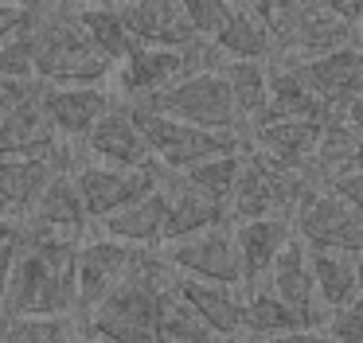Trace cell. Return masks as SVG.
I'll return each instance as SVG.
<instances>
[{
    "mask_svg": "<svg viewBox=\"0 0 363 343\" xmlns=\"http://www.w3.org/2000/svg\"><path fill=\"white\" fill-rule=\"evenodd\" d=\"M32 226V218H28ZM79 246L82 242L43 234L32 226L28 246L12 265L9 288L0 300V320H74L79 316Z\"/></svg>",
    "mask_w": 363,
    "mask_h": 343,
    "instance_id": "1",
    "label": "cell"
},
{
    "mask_svg": "<svg viewBox=\"0 0 363 343\" xmlns=\"http://www.w3.org/2000/svg\"><path fill=\"white\" fill-rule=\"evenodd\" d=\"M176 273L160 249H145L137 269L98 308L79 316V335L102 343H157V320Z\"/></svg>",
    "mask_w": 363,
    "mask_h": 343,
    "instance_id": "2",
    "label": "cell"
},
{
    "mask_svg": "<svg viewBox=\"0 0 363 343\" xmlns=\"http://www.w3.org/2000/svg\"><path fill=\"white\" fill-rule=\"evenodd\" d=\"M35 82L40 86H102L113 62L90 43L79 4H32Z\"/></svg>",
    "mask_w": 363,
    "mask_h": 343,
    "instance_id": "3",
    "label": "cell"
},
{
    "mask_svg": "<svg viewBox=\"0 0 363 343\" xmlns=\"http://www.w3.org/2000/svg\"><path fill=\"white\" fill-rule=\"evenodd\" d=\"M137 106L152 109L160 117H172V121L196 125V129H207V133H238V137H246V125L235 109V94H230L223 70L184 74L180 82L160 90L157 98L137 101Z\"/></svg>",
    "mask_w": 363,
    "mask_h": 343,
    "instance_id": "4",
    "label": "cell"
},
{
    "mask_svg": "<svg viewBox=\"0 0 363 343\" xmlns=\"http://www.w3.org/2000/svg\"><path fill=\"white\" fill-rule=\"evenodd\" d=\"M129 113H133V125L145 137V145H149L152 160L160 168L176 172V176H184L188 168H196L203 160L235 156L246 148V137H238V133H207V129H196V125L160 117L145 106H129Z\"/></svg>",
    "mask_w": 363,
    "mask_h": 343,
    "instance_id": "5",
    "label": "cell"
},
{
    "mask_svg": "<svg viewBox=\"0 0 363 343\" xmlns=\"http://www.w3.org/2000/svg\"><path fill=\"white\" fill-rule=\"evenodd\" d=\"M164 179H168V168H160L157 160H152L149 168L121 172V168L94 164L86 156V160L79 164V172H74V187H79V195H82V207H86L90 223H102V218L141 203L145 195L160 191Z\"/></svg>",
    "mask_w": 363,
    "mask_h": 343,
    "instance_id": "6",
    "label": "cell"
},
{
    "mask_svg": "<svg viewBox=\"0 0 363 343\" xmlns=\"http://www.w3.org/2000/svg\"><path fill=\"white\" fill-rule=\"evenodd\" d=\"M172 273L191 281H207V285H227V288H242V257L235 246V226H219V230H207L199 238L188 242H172V246L160 249Z\"/></svg>",
    "mask_w": 363,
    "mask_h": 343,
    "instance_id": "7",
    "label": "cell"
},
{
    "mask_svg": "<svg viewBox=\"0 0 363 343\" xmlns=\"http://www.w3.org/2000/svg\"><path fill=\"white\" fill-rule=\"evenodd\" d=\"M293 230L308 249H336L363 262V215L344 207L332 191L316 187L293 215Z\"/></svg>",
    "mask_w": 363,
    "mask_h": 343,
    "instance_id": "8",
    "label": "cell"
},
{
    "mask_svg": "<svg viewBox=\"0 0 363 343\" xmlns=\"http://www.w3.org/2000/svg\"><path fill=\"white\" fill-rule=\"evenodd\" d=\"M141 254L145 249L102 238V234L82 242L79 246V316H86L90 308H98V304L137 269Z\"/></svg>",
    "mask_w": 363,
    "mask_h": 343,
    "instance_id": "9",
    "label": "cell"
},
{
    "mask_svg": "<svg viewBox=\"0 0 363 343\" xmlns=\"http://www.w3.org/2000/svg\"><path fill=\"white\" fill-rule=\"evenodd\" d=\"M40 106L67 145H82L98 121L118 106L102 86H40Z\"/></svg>",
    "mask_w": 363,
    "mask_h": 343,
    "instance_id": "10",
    "label": "cell"
},
{
    "mask_svg": "<svg viewBox=\"0 0 363 343\" xmlns=\"http://www.w3.org/2000/svg\"><path fill=\"white\" fill-rule=\"evenodd\" d=\"M133 35L137 47H168V51H188L196 43V28L188 20V8L176 0H133V4H113Z\"/></svg>",
    "mask_w": 363,
    "mask_h": 343,
    "instance_id": "11",
    "label": "cell"
},
{
    "mask_svg": "<svg viewBox=\"0 0 363 343\" xmlns=\"http://www.w3.org/2000/svg\"><path fill=\"white\" fill-rule=\"evenodd\" d=\"M63 148V137L40 106V86L32 98L0 117V160H51Z\"/></svg>",
    "mask_w": 363,
    "mask_h": 343,
    "instance_id": "12",
    "label": "cell"
},
{
    "mask_svg": "<svg viewBox=\"0 0 363 343\" xmlns=\"http://www.w3.org/2000/svg\"><path fill=\"white\" fill-rule=\"evenodd\" d=\"M82 148H86V156L94 164L121 168V172H137V168H149L152 164V152H149V145H145V137L137 133L133 113H129L125 101H118V106L90 129V137L82 140Z\"/></svg>",
    "mask_w": 363,
    "mask_h": 343,
    "instance_id": "13",
    "label": "cell"
},
{
    "mask_svg": "<svg viewBox=\"0 0 363 343\" xmlns=\"http://www.w3.org/2000/svg\"><path fill=\"white\" fill-rule=\"evenodd\" d=\"M324 121H277L246 133V152L277 172H305L316 152Z\"/></svg>",
    "mask_w": 363,
    "mask_h": 343,
    "instance_id": "14",
    "label": "cell"
},
{
    "mask_svg": "<svg viewBox=\"0 0 363 343\" xmlns=\"http://www.w3.org/2000/svg\"><path fill=\"white\" fill-rule=\"evenodd\" d=\"M289 67L301 70V78L308 82V90L324 101L332 117L347 106L352 98L363 94V55L355 47H340L332 55H320V59L308 62H289Z\"/></svg>",
    "mask_w": 363,
    "mask_h": 343,
    "instance_id": "15",
    "label": "cell"
},
{
    "mask_svg": "<svg viewBox=\"0 0 363 343\" xmlns=\"http://www.w3.org/2000/svg\"><path fill=\"white\" fill-rule=\"evenodd\" d=\"M188 74V59L184 51H168V47H137L125 62L118 67V90L125 106L157 98L172 82Z\"/></svg>",
    "mask_w": 363,
    "mask_h": 343,
    "instance_id": "16",
    "label": "cell"
},
{
    "mask_svg": "<svg viewBox=\"0 0 363 343\" xmlns=\"http://www.w3.org/2000/svg\"><path fill=\"white\" fill-rule=\"evenodd\" d=\"M269 288H274V293L281 296L289 308L305 312V316L324 332V324H328V312L320 308V296H316L313 249H308L301 238H293L289 246H285V254L274 262V269H269Z\"/></svg>",
    "mask_w": 363,
    "mask_h": 343,
    "instance_id": "17",
    "label": "cell"
},
{
    "mask_svg": "<svg viewBox=\"0 0 363 343\" xmlns=\"http://www.w3.org/2000/svg\"><path fill=\"white\" fill-rule=\"evenodd\" d=\"M297 238L293 230V218L285 215H269V218H254V223H238L235 226V246L238 257H242V277L250 288L262 285L274 262L285 254V246Z\"/></svg>",
    "mask_w": 363,
    "mask_h": 343,
    "instance_id": "18",
    "label": "cell"
},
{
    "mask_svg": "<svg viewBox=\"0 0 363 343\" xmlns=\"http://www.w3.org/2000/svg\"><path fill=\"white\" fill-rule=\"evenodd\" d=\"M176 296L219 335L223 343L242 335V316H246V296L238 288H227V285H207V281H191V277H180L176 273L172 281Z\"/></svg>",
    "mask_w": 363,
    "mask_h": 343,
    "instance_id": "19",
    "label": "cell"
},
{
    "mask_svg": "<svg viewBox=\"0 0 363 343\" xmlns=\"http://www.w3.org/2000/svg\"><path fill=\"white\" fill-rule=\"evenodd\" d=\"M328 117L332 113L324 109V101L308 90V82L301 78V70L289 67V62H274V67H269V101H266L262 117L250 125V129L277 125V121H328Z\"/></svg>",
    "mask_w": 363,
    "mask_h": 343,
    "instance_id": "20",
    "label": "cell"
},
{
    "mask_svg": "<svg viewBox=\"0 0 363 343\" xmlns=\"http://www.w3.org/2000/svg\"><path fill=\"white\" fill-rule=\"evenodd\" d=\"M168 207H172V195L168 187L145 195L141 203L118 210V215L102 218L98 230L102 238H113V242H125V246H137V249H157L164 242V226H168Z\"/></svg>",
    "mask_w": 363,
    "mask_h": 343,
    "instance_id": "21",
    "label": "cell"
},
{
    "mask_svg": "<svg viewBox=\"0 0 363 343\" xmlns=\"http://www.w3.org/2000/svg\"><path fill=\"white\" fill-rule=\"evenodd\" d=\"M168 195H172V207H168V226H164V246L172 242H188V238H199L207 230H219V226H230V215L227 207L203 199L199 191H191L176 172H168L164 179Z\"/></svg>",
    "mask_w": 363,
    "mask_h": 343,
    "instance_id": "22",
    "label": "cell"
},
{
    "mask_svg": "<svg viewBox=\"0 0 363 343\" xmlns=\"http://www.w3.org/2000/svg\"><path fill=\"white\" fill-rule=\"evenodd\" d=\"M32 226H40L43 234L86 242L90 215H86V207H82V195H79V187H74V176L55 172V179L48 184V191L40 195V203H35V210H32Z\"/></svg>",
    "mask_w": 363,
    "mask_h": 343,
    "instance_id": "23",
    "label": "cell"
},
{
    "mask_svg": "<svg viewBox=\"0 0 363 343\" xmlns=\"http://www.w3.org/2000/svg\"><path fill=\"white\" fill-rule=\"evenodd\" d=\"M211 47L227 62H266L274 55V39L262 20V4H230V16L211 39Z\"/></svg>",
    "mask_w": 363,
    "mask_h": 343,
    "instance_id": "24",
    "label": "cell"
},
{
    "mask_svg": "<svg viewBox=\"0 0 363 343\" xmlns=\"http://www.w3.org/2000/svg\"><path fill=\"white\" fill-rule=\"evenodd\" d=\"M51 179H55L51 160H0V215L16 223L32 218Z\"/></svg>",
    "mask_w": 363,
    "mask_h": 343,
    "instance_id": "25",
    "label": "cell"
},
{
    "mask_svg": "<svg viewBox=\"0 0 363 343\" xmlns=\"http://www.w3.org/2000/svg\"><path fill=\"white\" fill-rule=\"evenodd\" d=\"M316 327L305 312L289 308L274 288L258 285L246 293V316H242V335L246 339H277V335H293V332H308Z\"/></svg>",
    "mask_w": 363,
    "mask_h": 343,
    "instance_id": "26",
    "label": "cell"
},
{
    "mask_svg": "<svg viewBox=\"0 0 363 343\" xmlns=\"http://www.w3.org/2000/svg\"><path fill=\"white\" fill-rule=\"evenodd\" d=\"M313 277L320 308L332 316L359 296V257L336 254V249H313Z\"/></svg>",
    "mask_w": 363,
    "mask_h": 343,
    "instance_id": "27",
    "label": "cell"
},
{
    "mask_svg": "<svg viewBox=\"0 0 363 343\" xmlns=\"http://www.w3.org/2000/svg\"><path fill=\"white\" fill-rule=\"evenodd\" d=\"M79 23L90 35V43H94L113 67H121V62L137 51L133 35L125 31V23H121V16L113 4H79Z\"/></svg>",
    "mask_w": 363,
    "mask_h": 343,
    "instance_id": "28",
    "label": "cell"
},
{
    "mask_svg": "<svg viewBox=\"0 0 363 343\" xmlns=\"http://www.w3.org/2000/svg\"><path fill=\"white\" fill-rule=\"evenodd\" d=\"M223 78H227L230 94H235L238 117H242V125L250 129L269 101V67L266 62H227V67H223Z\"/></svg>",
    "mask_w": 363,
    "mask_h": 343,
    "instance_id": "29",
    "label": "cell"
},
{
    "mask_svg": "<svg viewBox=\"0 0 363 343\" xmlns=\"http://www.w3.org/2000/svg\"><path fill=\"white\" fill-rule=\"evenodd\" d=\"M238 176H242V152L203 160V164H196V168H188L180 179L191 187V191L203 195V199H211V203H219V207H227L230 195H235Z\"/></svg>",
    "mask_w": 363,
    "mask_h": 343,
    "instance_id": "30",
    "label": "cell"
},
{
    "mask_svg": "<svg viewBox=\"0 0 363 343\" xmlns=\"http://www.w3.org/2000/svg\"><path fill=\"white\" fill-rule=\"evenodd\" d=\"M157 343H223V339L176 296V288H168L157 320Z\"/></svg>",
    "mask_w": 363,
    "mask_h": 343,
    "instance_id": "31",
    "label": "cell"
},
{
    "mask_svg": "<svg viewBox=\"0 0 363 343\" xmlns=\"http://www.w3.org/2000/svg\"><path fill=\"white\" fill-rule=\"evenodd\" d=\"M0 339L4 343H74L79 339V324L74 320H48V316L0 320Z\"/></svg>",
    "mask_w": 363,
    "mask_h": 343,
    "instance_id": "32",
    "label": "cell"
},
{
    "mask_svg": "<svg viewBox=\"0 0 363 343\" xmlns=\"http://www.w3.org/2000/svg\"><path fill=\"white\" fill-rule=\"evenodd\" d=\"M0 78L9 82H35V39H32V23L20 35H12L9 43H0Z\"/></svg>",
    "mask_w": 363,
    "mask_h": 343,
    "instance_id": "33",
    "label": "cell"
},
{
    "mask_svg": "<svg viewBox=\"0 0 363 343\" xmlns=\"http://www.w3.org/2000/svg\"><path fill=\"white\" fill-rule=\"evenodd\" d=\"M184 8H188L191 28H196V39H207V43L219 35V28L227 23V16H230L227 0H188Z\"/></svg>",
    "mask_w": 363,
    "mask_h": 343,
    "instance_id": "34",
    "label": "cell"
},
{
    "mask_svg": "<svg viewBox=\"0 0 363 343\" xmlns=\"http://www.w3.org/2000/svg\"><path fill=\"white\" fill-rule=\"evenodd\" d=\"M324 335L332 343H363V293L347 308L332 312L328 324H324Z\"/></svg>",
    "mask_w": 363,
    "mask_h": 343,
    "instance_id": "35",
    "label": "cell"
},
{
    "mask_svg": "<svg viewBox=\"0 0 363 343\" xmlns=\"http://www.w3.org/2000/svg\"><path fill=\"white\" fill-rule=\"evenodd\" d=\"M328 191L336 195L344 207H352L355 215H363V164L352 172H344V176H336V179H328Z\"/></svg>",
    "mask_w": 363,
    "mask_h": 343,
    "instance_id": "36",
    "label": "cell"
},
{
    "mask_svg": "<svg viewBox=\"0 0 363 343\" xmlns=\"http://www.w3.org/2000/svg\"><path fill=\"white\" fill-rule=\"evenodd\" d=\"M28 23H32V4H0V43L20 35Z\"/></svg>",
    "mask_w": 363,
    "mask_h": 343,
    "instance_id": "37",
    "label": "cell"
},
{
    "mask_svg": "<svg viewBox=\"0 0 363 343\" xmlns=\"http://www.w3.org/2000/svg\"><path fill=\"white\" fill-rule=\"evenodd\" d=\"M242 343H332L320 327H308V332H293V335H277V339H242Z\"/></svg>",
    "mask_w": 363,
    "mask_h": 343,
    "instance_id": "38",
    "label": "cell"
},
{
    "mask_svg": "<svg viewBox=\"0 0 363 343\" xmlns=\"http://www.w3.org/2000/svg\"><path fill=\"white\" fill-rule=\"evenodd\" d=\"M20 249L16 246H0V300H4V288H9V277H12V265H16Z\"/></svg>",
    "mask_w": 363,
    "mask_h": 343,
    "instance_id": "39",
    "label": "cell"
},
{
    "mask_svg": "<svg viewBox=\"0 0 363 343\" xmlns=\"http://www.w3.org/2000/svg\"><path fill=\"white\" fill-rule=\"evenodd\" d=\"M74 343H102V339H90V335H79Z\"/></svg>",
    "mask_w": 363,
    "mask_h": 343,
    "instance_id": "40",
    "label": "cell"
},
{
    "mask_svg": "<svg viewBox=\"0 0 363 343\" xmlns=\"http://www.w3.org/2000/svg\"><path fill=\"white\" fill-rule=\"evenodd\" d=\"M359 293H363V262H359Z\"/></svg>",
    "mask_w": 363,
    "mask_h": 343,
    "instance_id": "41",
    "label": "cell"
},
{
    "mask_svg": "<svg viewBox=\"0 0 363 343\" xmlns=\"http://www.w3.org/2000/svg\"><path fill=\"white\" fill-rule=\"evenodd\" d=\"M0 343H4V339H0Z\"/></svg>",
    "mask_w": 363,
    "mask_h": 343,
    "instance_id": "42",
    "label": "cell"
}]
</instances>
